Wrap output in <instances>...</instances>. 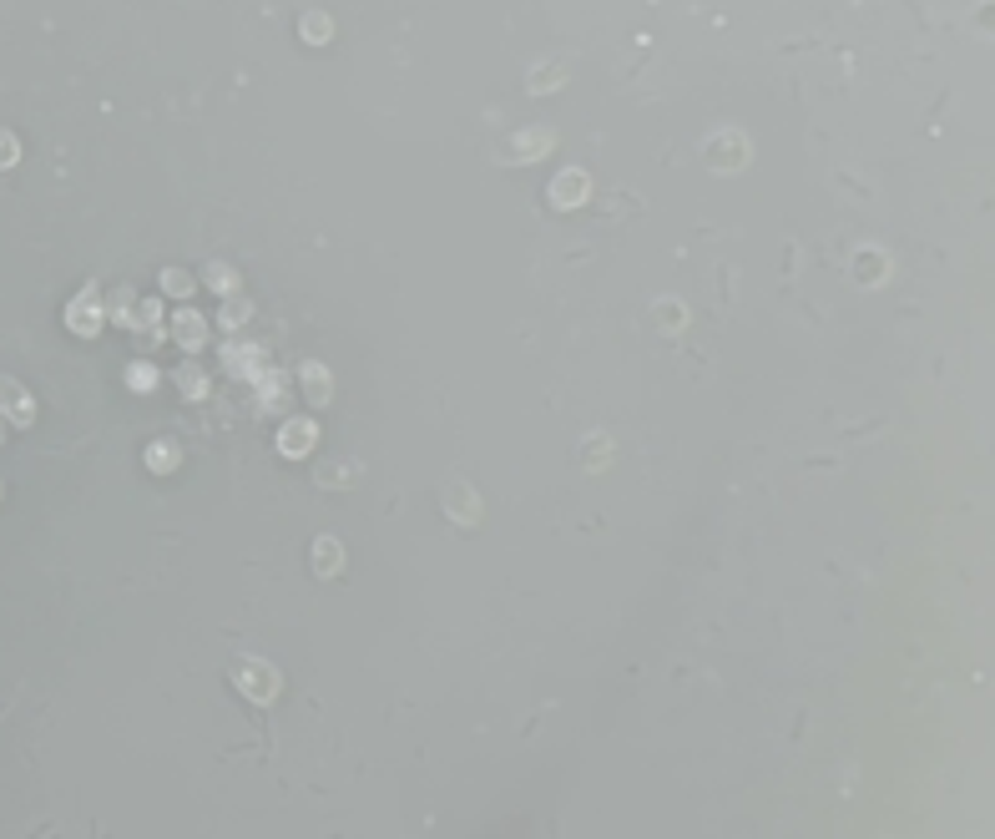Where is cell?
I'll list each match as a JSON object with an SVG mask.
<instances>
[{
  "mask_svg": "<svg viewBox=\"0 0 995 839\" xmlns=\"http://www.w3.org/2000/svg\"><path fill=\"white\" fill-rule=\"evenodd\" d=\"M586 192H591V178H586V172H576V167L551 182V202H556V208H581Z\"/></svg>",
  "mask_w": 995,
  "mask_h": 839,
  "instance_id": "8992f818",
  "label": "cell"
},
{
  "mask_svg": "<svg viewBox=\"0 0 995 839\" xmlns=\"http://www.w3.org/2000/svg\"><path fill=\"white\" fill-rule=\"evenodd\" d=\"M314 445H318V425H314V420H283V425H278V450L288 455V461H304Z\"/></svg>",
  "mask_w": 995,
  "mask_h": 839,
  "instance_id": "277c9868",
  "label": "cell"
},
{
  "mask_svg": "<svg viewBox=\"0 0 995 839\" xmlns=\"http://www.w3.org/2000/svg\"><path fill=\"white\" fill-rule=\"evenodd\" d=\"M177 390L192 395V400H202V395H208V375H202L198 365H182L177 369Z\"/></svg>",
  "mask_w": 995,
  "mask_h": 839,
  "instance_id": "4fadbf2b",
  "label": "cell"
},
{
  "mask_svg": "<svg viewBox=\"0 0 995 839\" xmlns=\"http://www.w3.org/2000/svg\"><path fill=\"white\" fill-rule=\"evenodd\" d=\"M304 41L324 46V41H328V15H304Z\"/></svg>",
  "mask_w": 995,
  "mask_h": 839,
  "instance_id": "d6986e66",
  "label": "cell"
},
{
  "mask_svg": "<svg viewBox=\"0 0 995 839\" xmlns=\"http://www.w3.org/2000/svg\"><path fill=\"white\" fill-rule=\"evenodd\" d=\"M243 319H248V298H238V304H233V294H228V304H223V314H218V324H223V329L233 334Z\"/></svg>",
  "mask_w": 995,
  "mask_h": 839,
  "instance_id": "e0dca14e",
  "label": "cell"
},
{
  "mask_svg": "<svg viewBox=\"0 0 995 839\" xmlns=\"http://www.w3.org/2000/svg\"><path fill=\"white\" fill-rule=\"evenodd\" d=\"M450 516H455V521H465V526H470V521L481 516V501H465L460 491H450Z\"/></svg>",
  "mask_w": 995,
  "mask_h": 839,
  "instance_id": "ac0fdd59",
  "label": "cell"
},
{
  "mask_svg": "<svg viewBox=\"0 0 995 839\" xmlns=\"http://www.w3.org/2000/svg\"><path fill=\"white\" fill-rule=\"evenodd\" d=\"M298 385H304L308 405H328V395H334V379H328L324 365H304L298 369Z\"/></svg>",
  "mask_w": 995,
  "mask_h": 839,
  "instance_id": "52a82bcc",
  "label": "cell"
},
{
  "mask_svg": "<svg viewBox=\"0 0 995 839\" xmlns=\"http://www.w3.org/2000/svg\"><path fill=\"white\" fill-rule=\"evenodd\" d=\"M202 284H208V288H218V294L228 298V294L238 288V273L228 268V263H208V268H202Z\"/></svg>",
  "mask_w": 995,
  "mask_h": 839,
  "instance_id": "7c38bea8",
  "label": "cell"
},
{
  "mask_svg": "<svg viewBox=\"0 0 995 839\" xmlns=\"http://www.w3.org/2000/svg\"><path fill=\"white\" fill-rule=\"evenodd\" d=\"M0 496H5V481H0Z\"/></svg>",
  "mask_w": 995,
  "mask_h": 839,
  "instance_id": "7402d4cb",
  "label": "cell"
},
{
  "mask_svg": "<svg viewBox=\"0 0 995 839\" xmlns=\"http://www.w3.org/2000/svg\"><path fill=\"white\" fill-rule=\"evenodd\" d=\"M172 339L182 344L188 355H198L202 344H208V319H202L198 308H182V314L172 319Z\"/></svg>",
  "mask_w": 995,
  "mask_h": 839,
  "instance_id": "5b68a950",
  "label": "cell"
},
{
  "mask_svg": "<svg viewBox=\"0 0 995 839\" xmlns=\"http://www.w3.org/2000/svg\"><path fill=\"white\" fill-rule=\"evenodd\" d=\"M157 324H162V304H157V298H141L137 314H132V329H137V334H152V339H157V334H162Z\"/></svg>",
  "mask_w": 995,
  "mask_h": 839,
  "instance_id": "9c48e42d",
  "label": "cell"
},
{
  "mask_svg": "<svg viewBox=\"0 0 995 839\" xmlns=\"http://www.w3.org/2000/svg\"><path fill=\"white\" fill-rule=\"evenodd\" d=\"M551 147H556V132H546V127L526 132V137H515V157H521V162H531V157L551 152Z\"/></svg>",
  "mask_w": 995,
  "mask_h": 839,
  "instance_id": "ba28073f",
  "label": "cell"
},
{
  "mask_svg": "<svg viewBox=\"0 0 995 839\" xmlns=\"http://www.w3.org/2000/svg\"><path fill=\"white\" fill-rule=\"evenodd\" d=\"M0 440H5V415H0Z\"/></svg>",
  "mask_w": 995,
  "mask_h": 839,
  "instance_id": "44dd1931",
  "label": "cell"
},
{
  "mask_svg": "<svg viewBox=\"0 0 995 839\" xmlns=\"http://www.w3.org/2000/svg\"><path fill=\"white\" fill-rule=\"evenodd\" d=\"M162 288H167L172 298H188V294H192V273H188V268H167V273H162Z\"/></svg>",
  "mask_w": 995,
  "mask_h": 839,
  "instance_id": "2e32d148",
  "label": "cell"
},
{
  "mask_svg": "<svg viewBox=\"0 0 995 839\" xmlns=\"http://www.w3.org/2000/svg\"><path fill=\"white\" fill-rule=\"evenodd\" d=\"M228 678H233V688H243V698L248 703H273V698L283 693V678H278V668L273 662H263V658H238L233 668H228Z\"/></svg>",
  "mask_w": 995,
  "mask_h": 839,
  "instance_id": "6da1fadb",
  "label": "cell"
},
{
  "mask_svg": "<svg viewBox=\"0 0 995 839\" xmlns=\"http://www.w3.org/2000/svg\"><path fill=\"white\" fill-rule=\"evenodd\" d=\"M177 445L172 440H157V445H147V471H157V475H167V471H177Z\"/></svg>",
  "mask_w": 995,
  "mask_h": 839,
  "instance_id": "30bf717a",
  "label": "cell"
},
{
  "mask_svg": "<svg viewBox=\"0 0 995 839\" xmlns=\"http://www.w3.org/2000/svg\"><path fill=\"white\" fill-rule=\"evenodd\" d=\"M66 324L82 334V339H92V334L106 324V319H102V288L92 284V288H82V294L71 298V304H66Z\"/></svg>",
  "mask_w": 995,
  "mask_h": 839,
  "instance_id": "7a4b0ae2",
  "label": "cell"
},
{
  "mask_svg": "<svg viewBox=\"0 0 995 839\" xmlns=\"http://www.w3.org/2000/svg\"><path fill=\"white\" fill-rule=\"evenodd\" d=\"M314 567H318V577H339V567H344L339 541H318L314 546Z\"/></svg>",
  "mask_w": 995,
  "mask_h": 839,
  "instance_id": "8fae6325",
  "label": "cell"
},
{
  "mask_svg": "<svg viewBox=\"0 0 995 839\" xmlns=\"http://www.w3.org/2000/svg\"><path fill=\"white\" fill-rule=\"evenodd\" d=\"M21 162V142H15L11 132H0V172H5V167H15Z\"/></svg>",
  "mask_w": 995,
  "mask_h": 839,
  "instance_id": "ffe728a7",
  "label": "cell"
},
{
  "mask_svg": "<svg viewBox=\"0 0 995 839\" xmlns=\"http://www.w3.org/2000/svg\"><path fill=\"white\" fill-rule=\"evenodd\" d=\"M0 415H5V425H31V420H35L31 390H25L21 379H11V375H0Z\"/></svg>",
  "mask_w": 995,
  "mask_h": 839,
  "instance_id": "3957f363",
  "label": "cell"
},
{
  "mask_svg": "<svg viewBox=\"0 0 995 839\" xmlns=\"http://www.w3.org/2000/svg\"><path fill=\"white\" fill-rule=\"evenodd\" d=\"M127 390H137V395L157 390V369H152V365H141V359H137V365L127 369Z\"/></svg>",
  "mask_w": 995,
  "mask_h": 839,
  "instance_id": "9a60e30c",
  "label": "cell"
},
{
  "mask_svg": "<svg viewBox=\"0 0 995 839\" xmlns=\"http://www.w3.org/2000/svg\"><path fill=\"white\" fill-rule=\"evenodd\" d=\"M132 314H137V294L132 288H112V324H127L132 329Z\"/></svg>",
  "mask_w": 995,
  "mask_h": 839,
  "instance_id": "5bb4252c",
  "label": "cell"
}]
</instances>
